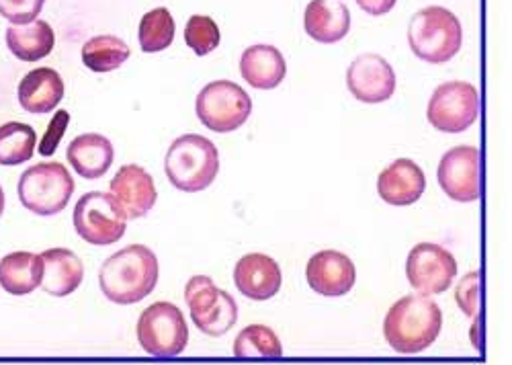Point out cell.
Masks as SVG:
<instances>
[{"label": "cell", "instance_id": "1", "mask_svg": "<svg viewBox=\"0 0 512 365\" xmlns=\"http://www.w3.org/2000/svg\"><path fill=\"white\" fill-rule=\"evenodd\" d=\"M99 283L107 300L121 306L138 304L156 288L158 259L144 245L125 247L103 263Z\"/></svg>", "mask_w": 512, "mask_h": 365}, {"label": "cell", "instance_id": "2", "mask_svg": "<svg viewBox=\"0 0 512 365\" xmlns=\"http://www.w3.org/2000/svg\"><path fill=\"white\" fill-rule=\"evenodd\" d=\"M443 329V312L426 296H406L398 300L383 322L386 341L404 355L429 349Z\"/></svg>", "mask_w": 512, "mask_h": 365}, {"label": "cell", "instance_id": "3", "mask_svg": "<svg viewBox=\"0 0 512 365\" xmlns=\"http://www.w3.org/2000/svg\"><path fill=\"white\" fill-rule=\"evenodd\" d=\"M164 171L168 181L179 191H203L218 177V148L205 136L185 134L170 144L164 160Z\"/></svg>", "mask_w": 512, "mask_h": 365}, {"label": "cell", "instance_id": "4", "mask_svg": "<svg viewBox=\"0 0 512 365\" xmlns=\"http://www.w3.org/2000/svg\"><path fill=\"white\" fill-rule=\"evenodd\" d=\"M408 42L410 50L420 60L429 64H443L461 50V23L443 7H426L412 17Z\"/></svg>", "mask_w": 512, "mask_h": 365}, {"label": "cell", "instance_id": "5", "mask_svg": "<svg viewBox=\"0 0 512 365\" xmlns=\"http://www.w3.org/2000/svg\"><path fill=\"white\" fill-rule=\"evenodd\" d=\"M74 193V179L60 162H41L19 179L21 204L37 216H56L66 210Z\"/></svg>", "mask_w": 512, "mask_h": 365}, {"label": "cell", "instance_id": "6", "mask_svg": "<svg viewBox=\"0 0 512 365\" xmlns=\"http://www.w3.org/2000/svg\"><path fill=\"white\" fill-rule=\"evenodd\" d=\"M74 228L89 245H115L125 234L127 214L113 193L89 191L78 199L74 208Z\"/></svg>", "mask_w": 512, "mask_h": 365}, {"label": "cell", "instance_id": "7", "mask_svg": "<svg viewBox=\"0 0 512 365\" xmlns=\"http://www.w3.org/2000/svg\"><path fill=\"white\" fill-rule=\"evenodd\" d=\"M195 111L205 128L218 134H228L246 124L252 111V101L248 93L232 80H213L197 95Z\"/></svg>", "mask_w": 512, "mask_h": 365}, {"label": "cell", "instance_id": "8", "mask_svg": "<svg viewBox=\"0 0 512 365\" xmlns=\"http://www.w3.org/2000/svg\"><path fill=\"white\" fill-rule=\"evenodd\" d=\"M185 302L197 329L209 337L226 335L238 320L236 300L207 275H195L185 288Z\"/></svg>", "mask_w": 512, "mask_h": 365}, {"label": "cell", "instance_id": "9", "mask_svg": "<svg viewBox=\"0 0 512 365\" xmlns=\"http://www.w3.org/2000/svg\"><path fill=\"white\" fill-rule=\"evenodd\" d=\"M138 341L154 357L181 355L189 343V327L183 312L170 302L148 306L138 320Z\"/></svg>", "mask_w": 512, "mask_h": 365}, {"label": "cell", "instance_id": "10", "mask_svg": "<svg viewBox=\"0 0 512 365\" xmlns=\"http://www.w3.org/2000/svg\"><path fill=\"white\" fill-rule=\"evenodd\" d=\"M480 115V93L474 85L451 80L435 89L426 117L431 126L445 134H461L476 124Z\"/></svg>", "mask_w": 512, "mask_h": 365}, {"label": "cell", "instance_id": "11", "mask_svg": "<svg viewBox=\"0 0 512 365\" xmlns=\"http://www.w3.org/2000/svg\"><path fill=\"white\" fill-rule=\"evenodd\" d=\"M406 275L418 294H443L457 277V261L447 249L433 242H420L408 255Z\"/></svg>", "mask_w": 512, "mask_h": 365}, {"label": "cell", "instance_id": "12", "mask_svg": "<svg viewBox=\"0 0 512 365\" xmlns=\"http://www.w3.org/2000/svg\"><path fill=\"white\" fill-rule=\"evenodd\" d=\"M439 185L455 201L469 204L480 199V150L476 146H455L439 162Z\"/></svg>", "mask_w": 512, "mask_h": 365}, {"label": "cell", "instance_id": "13", "mask_svg": "<svg viewBox=\"0 0 512 365\" xmlns=\"http://www.w3.org/2000/svg\"><path fill=\"white\" fill-rule=\"evenodd\" d=\"M347 87L363 103H383L396 91V74L379 54H361L347 70Z\"/></svg>", "mask_w": 512, "mask_h": 365}, {"label": "cell", "instance_id": "14", "mask_svg": "<svg viewBox=\"0 0 512 365\" xmlns=\"http://www.w3.org/2000/svg\"><path fill=\"white\" fill-rule=\"evenodd\" d=\"M306 277L310 288L316 294L326 298H338L353 290L357 269L345 253L320 251L308 261Z\"/></svg>", "mask_w": 512, "mask_h": 365}, {"label": "cell", "instance_id": "15", "mask_svg": "<svg viewBox=\"0 0 512 365\" xmlns=\"http://www.w3.org/2000/svg\"><path fill=\"white\" fill-rule=\"evenodd\" d=\"M236 288L250 300L263 302L279 294L283 275L279 263L263 253H250L236 263Z\"/></svg>", "mask_w": 512, "mask_h": 365}, {"label": "cell", "instance_id": "16", "mask_svg": "<svg viewBox=\"0 0 512 365\" xmlns=\"http://www.w3.org/2000/svg\"><path fill=\"white\" fill-rule=\"evenodd\" d=\"M111 193L121 204L127 218L132 220L144 218L154 208L158 197L152 175L140 165L121 167L111 181Z\"/></svg>", "mask_w": 512, "mask_h": 365}, {"label": "cell", "instance_id": "17", "mask_svg": "<svg viewBox=\"0 0 512 365\" xmlns=\"http://www.w3.org/2000/svg\"><path fill=\"white\" fill-rule=\"evenodd\" d=\"M426 179L422 169L410 158L394 160L377 179L379 197L390 206H410L424 193Z\"/></svg>", "mask_w": 512, "mask_h": 365}, {"label": "cell", "instance_id": "18", "mask_svg": "<svg viewBox=\"0 0 512 365\" xmlns=\"http://www.w3.org/2000/svg\"><path fill=\"white\" fill-rule=\"evenodd\" d=\"M64 80L52 68H35L23 76L19 83V103L33 115L50 113L64 99Z\"/></svg>", "mask_w": 512, "mask_h": 365}, {"label": "cell", "instance_id": "19", "mask_svg": "<svg viewBox=\"0 0 512 365\" xmlns=\"http://www.w3.org/2000/svg\"><path fill=\"white\" fill-rule=\"evenodd\" d=\"M41 259H44L41 290L54 298H66L78 290L84 279V267L76 253L70 249H48L41 253Z\"/></svg>", "mask_w": 512, "mask_h": 365}, {"label": "cell", "instance_id": "20", "mask_svg": "<svg viewBox=\"0 0 512 365\" xmlns=\"http://www.w3.org/2000/svg\"><path fill=\"white\" fill-rule=\"evenodd\" d=\"M306 33L320 44H336L351 29V13L338 0H312L304 15Z\"/></svg>", "mask_w": 512, "mask_h": 365}, {"label": "cell", "instance_id": "21", "mask_svg": "<svg viewBox=\"0 0 512 365\" xmlns=\"http://www.w3.org/2000/svg\"><path fill=\"white\" fill-rule=\"evenodd\" d=\"M240 74L254 89H275L283 83L287 64L283 54L267 44L250 46L240 58Z\"/></svg>", "mask_w": 512, "mask_h": 365}, {"label": "cell", "instance_id": "22", "mask_svg": "<svg viewBox=\"0 0 512 365\" xmlns=\"http://www.w3.org/2000/svg\"><path fill=\"white\" fill-rule=\"evenodd\" d=\"M115 158V148L111 140L101 134H82L74 138L68 146V162L72 169L84 179L103 177Z\"/></svg>", "mask_w": 512, "mask_h": 365}, {"label": "cell", "instance_id": "23", "mask_svg": "<svg viewBox=\"0 0 512 365\" xmlns=\"http://www.w3.org/2000/svg\"><path fill=\"white\" fill-rule=\"evenodd\" d=\"M44 259L35 253H11L0 261V286L11 296H27L41 286Z\"/></svg>", "mask_w": 512, "mask_h": 365}, {"label": "cell", "instance_id": "24", "mask_svg": "<svg viewBox=\"0 0 512 365\" xmlns=\"http://www.w3.org/2000/svg\"><path fill=\"white\" fill-rule=\"evenodd\" d=\"M7 46L11 54L23 62H37L52 54L56 33L50 23L35 19L27 25H11L7 29Z\"/></svg>", "mask_w": 512, "mask_h": 365}, {"label": "cell", "instance_id": "25", "mask_svg": "<svg viewBox=\"0 0 512 365\" xmlns=\"http://www.w3.org/2000/svg\"><path fill=\"white\" fill-rule=\"evenodd\" d=\"M130 54V46L115 35H97L82 46V62L93 72L117 70Z\"/></svg>", "mask_w": 512, "mask_h": 365}, {"label": "cell", "instance_id": "26", "mask_svg": "<svg viewBox=\"0 0 512 365\" xmlns=\"http://www.w3.org/2000/svg\"><path fill=\"white\" fill-rule=\"evenodd\" d=\"M37 146V134L31 126L21 121H9L0 126V165L17 167L33 158Z\"/></svg>", "mask_w": 512, "mask_h": 365}, {"label": "cell", "instance_id": "27", "mask_svg": "<svg viewBox=\"0 0 512 365\" xmlns=\"http://www.w3.org/2000/svg\"><path fill=\"white\" fill-rule=\"evenodd\" d=\"M140 46L146 54H156L166 50L175 39V19L168 9L158 7L146 13L140 21Z\"/></svg>", "mask_w": 512, "mask_h": 365}, {"label": "cell", "instance_id": "28", "mask_svg": "<svg viewBox=\"0 0 512 365\" xmlns=\"http://www.w3.org/2000/svg\"><path fill=\"white\" fill-rule=\"evenodd\" d=\"M236 357H281L283 347L279 337L265 324H250L234 341Z\"/></svg>", "mask_w": 512, "mask_h": 365}, {"label": "cell", "instance_id": "29", "mask_svg": "<svg viewBox=\"0 0 512 365\" xmlns=\"http://www.w3.org/2000/svg\"><path fill=\"white\" fill-rule=\"evenodd\" d=\"M220 27L211 17L193 15L185 27V42L197 56H207L220 46Z\"/></svg>", "mask_w": 512, "mask_h": 365}, {"label": "cell", "instance_id": "30", "mask_svg": "<svg viewBox=\"0 0 512 365\" xmlns=\"http://www.w3.org/2000/svg\"><path fill=\"white\" fill-rule=\"evenodd\" d=\"M44 5L46 0H0V17L11 25H27L39 17Z\"/></svg>", "mask_w": 512, "mask_h": 365}, {"label": "cell", "instance_id": "31", "mask_svg": "<svg viewBox=\"0 0 512 365\" xmlns=\"http://www.w3.org/2000/svg\"><path fill=\"white\" fill-rule=\"evenodd\" d=\"M455 300L465 316L476 318L480 314V271L467 273L457 286Z\"/></svg>", "mask_w": 512, "mask_h": 365}, {"label": "cell", "instance_id": "32", "mask_svg": "<svg viewBox=\"0 0 512 365\" xmlns=\"http://www.w3.org/2000/svg\"><path fill=\"white\" fill-rule=\"evenodd\" d=\"M68 124H70V113H68L66 109H60V111L52 117L46 136L41 138V144H39V154H41V156H52V154L58 150V144L62 142Z\"/></svg>", "mask_w": 512, "mask_h": 365}, {"label": "cell", "instance_id": "33", "mask_svg": "<svg viewBox=\"0 0 512 365\" xmlns=\"http://www.w3.org/2000/svg\"><path fill=\"white\" fill-rule=\"evenodd\" d=\"M357 5L373 17H381L396 7V0H357Z\"/></svg>", "mask_w": 512, "mask_h": 365}, {"label": "cell", "instance_id": "34", "mask_svg": "<svg viewBox=\"0 0 512 365\" xmlns=\"http://www.w3.org/2000/svg\"><path fill=\"white\" fill-rule=\"evenodd\" d=\"M3 212H5V191L0 187V216H3Z\"/></svg>", "mask_w": 512, "mask_h": 365}]
</instances>
